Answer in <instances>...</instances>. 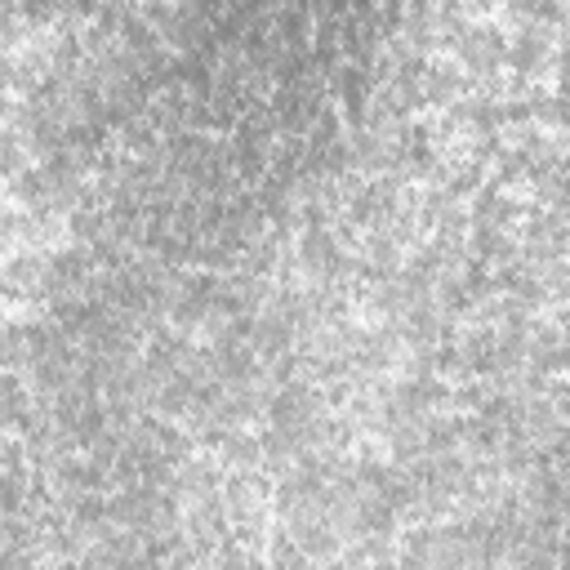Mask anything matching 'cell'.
Segmentation results:
<instances>
[{
  "label": "cell",
  "instance_id": "6da1fadb",
  "mask_svg": "<svg viewBox=\"0 0 570 570\" xmlns=\"http://www.w3.org/2000/svg\"><path fill=\"white\" fill-rule=\"evenodd\" d=\"M317 414H321V397H317V388L308 379H295V384L276 388L272 401H267L272 428H285V433H304Z\"/></svg>",
  "mask_w": 570,
  "mask_h": 570
},
{
  "label": "cell",
  "instance_id": "7a4b0ae2",
  "mask_svg": "<svg viewBox=\"0 0 570 570\" xmlns=\"http://www.w3.org/2000/svg\"><path fill=\"white\" fill-rule=\"evenodd\" d=\"M263 557H267V570H308V566H312V557L299 548V539L290 535V526H276V531H272Z\"/></svg>",
  "mask_w": 570,
  "mask_h": 570
},
{
  "label": "cell",
  "instance_id": "3957f363",
  "mask_svg": "<svg viewBox=\"0 0 570 570\" xmlns=\"http://www.w3.org/2000/svg\"><path fill=\"white\" fill-rule=\"evenodd\" d=\"M343 561L352 570H371L379 561H392V539L388 535H366V539H356L352 548H343Z\"/></svg>",
  "mask_w": 570,
  "mask_h": 570
},
{
  "label": "cell",
  "instance_id": "277c9868",
  "mask_svg": "<svg viewBox=\"0 0 570 570\" xmlns=\"http://www.w3.org/2000/svg\"><path fill=\"white\" fill-rule=\"evenodd\" d=\"M548 401H552V410H557L561 419H570V379H557V384L548 388Z\"/></svg>",
  "mask_w": 570,
  "mask_h": 570
},
{
  "label": "cell",
  "instance_id": "5b68a950",
  "mask_svg": "<svg viewBox=\"0 0 570 570\" xmlns=\"http://www.w3.org/2000/svg\"><path fill=\"white\" fill-rule=\"evenodd\" d=\"M371 570H397V561H379V566H371Z\"/></svg>",
  "mask_w": 570,
  "mask_h": 570
}]
</instances>
